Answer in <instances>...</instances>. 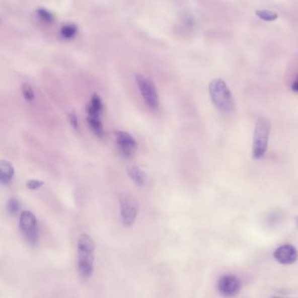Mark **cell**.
Here are the masks:
<instances>
[{"instance_id":"cell-1","label":"cell","mask_w":298,"mask_h":298,"mask_svg":"<svg viewBox=\"0 0 298 298\" xmlns=\"http://www.w3.org/2000/svg\"><path fill=\"white\" fill-rule=\"evenodd\" d=\"M209 95L214 106L222 113L232 112L235 109V100L228 84L224 80L215 78L209 84Z\"/></svg>"},{"instance_id":"cell-2","label":"cell","mask_w":298,"mask_h":298,"mask_svg":"<svg viewBox=\"0 0 298 298\" xmlns=\"http://www.w3.org/2000/svg\"><path fill=\"white\" fill-rule=\"evenodd\" d=\"M95 242L89 235L83 234L77 244L78 249V268L83 277H90L94 271L95 262Z\"/></svg>"},{"instance_id":"cell-3","label":"cell","mask_w":298,"mask_h":298,"mask_svg":"<svg viewBox=\"0 0 298 298\" xmlns=\"http://www.w3.org/2000/svg\"><path fill=\"white\" fill-rule=\"evenodd\" d=\"M270 123L265 117H259L255 123L253 136V156L256 159L264 156L268 149Z\"/></svg>"},{"instance_id":"cell-4","label":"cell","mask_w":298,"mask_h":298,"mask_svg":"<svg viewBox=\"0 0 298 298\" xmlns=\"http://www.w3.org/2000/svg\"><path fill=\"white\" fill-rule=\"evenodd\" d=\"M20 228L24 238L31 245H36L39 241V230L36 217L30 211H24L20 217Z\"/></svg>"},{"instance_id":"cell-5","label":"cell","mask_w":298,"mask_h":298,"mask_svg":"<svg viewBox=\"0 0 298 298\" xmlns=\"http://www.w3.org/2000/svg\"><path fill=\"white\" fill-rule=\"evenodd\" d=\"M121 218L124 227H130L136 220L138 205L134 196L129 193H124L120 199Z\"/></svg>"},{"instance_id":"cell-6","label":"cell","mask_w":298,"mask_h":298,"mask_svg":"<svg viewBox=\"0 0 298 298\" xmlns=\"http://www.w3.org/2000/svg\"><path fill=\"white\" fill-rule=\"evenodd\" d=\"M136 83L139 88L146 103L153 109H157L159 106V96L154 83L142 74L137 73L136 76Z\"/></svg>"},{"instance_id":"cell-7","label":"cell","mask_w":298,"mask_h":298,"mask_svg":"<svg viewBox=\"0 0 298 298\" xmlns=\"http://www.w3.org/2000/svg\"><path fill=\"white\" fill-rule=\"evenodd\" d=\"M217 287L220 295L226 297H233L238 295L242 288V282L236 275H222L218 281Z\"/></svg>"},{"instance_id":"cell-8","label":"cell","mask_w":298,"mask_h":298,"mask_svg":"<svg viewBox=\"0 0 298 298\" xmlns=\"http://www.w3.org/2000/svg\"><path fill=\"white\" fill-rule=\"evenodd\" d=\"M274 258L283 265H290L296 262L298 259V252L294 246L289 244L280 246L274 252Z\"/></svg>"},{"instance_id":"cell-9","label":"cell","mask_w":298,"mask_h":298,"mask_svg":"<svg viewBox=\"0 0 298 298\" xmlns=\"http://www.w3.org/2000/svg\"><path fill=\"white\" fill-rule=\"evenodd\" d=\"M116 142L121 152L125 156H130L132 151L136 145L135 138L130 134L125 131H117L116 133Z\"/></svg>"},{"instance_id":"cell-10","label":"cell","mask_w":298,"mask_h":298,"mask_svg":"<svg viewBox=\"0 0 298 298\" xmlns=\"http://www.w3.org/2000/svg\"><path fill=\"white\" fill-rule=\"evenodd\" d=\"M14 170L10 163L6 160L0 162V180L5 185H8L14 177Z\"/></svg>"},{"instance_id":"cell-11","label":"cell","mask_w":298,"mask_h":298,"mask_svg":"<svg viewBox=\"0 0 298 298\" xmlns=\"http://www.w3.org/2000/svg\"><path fill=\"white\" fill-rule=\"evenodd\" d=\"M128 174L133 182L137 186H142L144 185L146 180V175L144 172L138 166H133L128 169Z\"/></svg>"},{"instance_id":"cell-12","label":"cell","mask_w":298,"mask_h":298,"mask_svg":"<svg viewBox=\"0 0 298 298\" xmlns=\"http://www.w3.org/2000/svg\"><path fill=\"white\" fill-rule=\"evenodd\" d=\"M88 112L90 116H96L99 117V115L103 111V103L98 95L95 94L92 98L90 100V103L87 107Z\"/></svg>"},{"instance_id":"cell-13","label":"cell","mask_w":298,"mask_h":298,"mask_svg":"<svg viewBox=\"0 0 298 298\" xmlns=\"http://www.w3.org/2000/svg\"><path fill=\"white\" fill-rule=\"evenodd\" d=\"M88 121H89L90 127L93 129V130L95 131L96 135L99 136V137H103V126H102V123H101V121H100L99 117L89 116V117H88Z\"/></svg>"},{"instance_id":"cell-14","label":"cell","mask_w":298,"mask_h":298,"mask_svg":"<svg viewBox=\"0 0 298 298\" xmlns=\"http://www.w3.org/2000/svg\"><path fill=\"white\" fill-rule=\"evenodd\" d=\"M255 14L262 20L265 21H274L278 18V14L273 11L268 10H257Z\"/></svg>"},{"instance_id":"cell-15","label":"cell","mask_w":298,"mask_h":298,"mask_svg":"<svg viewBox=\"0 0 298 298\" xmlns=\"http://www.w3.org/2000/svg\"><path fill=\"white\" fill-rule=\"evenodd\" d=\"M77 32V26H74L73 24H66L64 25L61 29H60V33L63 37L65 38H72V37L76 35Z\"/></svg>"},{"instance_id":"cell-16","label":"cell","mask_w":298,"mask_h":298,"mask_svg":"<svg viewBox=\"0 0 298 298\" xmlns=\"http://www.w3.org/2000/svg\"><path fill=\"white\" fill-rule=\"evenodd\" d=\"M37 13H38L39 16L41 19H43L44 20H46L47 22H52L54 20L53 14L47 9H45V8H39L37 10Z\"/></svg>"},{"instance_id":"cell-17","label":"cell","mask_w":298,"mask_h":298,"mask_svg":"<svg viewBox=\"0 0 298 298\" xmlns=\"http://www.w3.org/2000/svg\"><path fill=\"white\" fill-rule=\"evenodd\" d=\"M7 209L12 215H15L20 210V204L18 200L16 199H11L7 204Z\"/></svg>"},{"instance_id":"cell-18","label":"cell","mask_w":298,"mask_h":298,"mask_svg":"<svg viewBox=\"0 0 298 298\" xmlns=\"http://www.w3.org/2000/svg\"><path fill=\"white\" fill-rule=\"evenodd\" d=\"M22 91H23V95L26 100H27V101L33 100L34 95H33V91L30 85L24 84L23 87H22Z\"/></svg>"},{"instance_id":"cell-19","label":"cell","mask_w":298,"mask_h":298,"mask_svg":"<svg viewBox=\"0 0 298 298\" xmlns=\"http://www.w3.org/2000/svg\"><path fill=\"white\" fill-rule=\"evenodd\" d=\"M44 185V182L38 180V179H32L27 181V186L28 188L31 190H35V189L40 188V186H42Z\"/></svg>"},{"instance_id":"cell-20","label":"cell","mask_w":298,"mask_h":298,"mask_svg":"<svg viewBox=\"0 0 298 298\" xmlns=\"http://www.w3.org/2000/svg\"><path fill=\"white\" fill-rule=\"evenodd\" d=\"M68 117H69L70 123L73 125V128L77 129L79 124H78V118H77V115L73 112H70Z\"/></svg>"},{"instance_id":"cell-21","label":"cell","mask_w":298,"mask_h":298,"mask_svg":"<svg viewBox=\"0 0 298 298\" xmlns=\"http://www.w3.org/2000/svg\"><path fill=\"white\" fill-rule=\"evenodd\" d=\"M291 90H293L294 92L298 93V79L295 80V82L292 84Z\"/></svg>"},{"instance_id":"cell-22","label":"cell","mask_w":298,"mask_h":298,"mask_svg":"<svg viewBox=\"0 0 298 298\" xmlns=\"http://www.w3.org/2000/svg\"><path fill=\"white\" fill-rule=\"evenodd\" d=\"M295 222H296V225H297L298 227V217H296V218H295Z\"/></svg>"},{"instance_id":"cell-23","label":"cell","mask_w":298,"mask_h":298,"mask_svg":"<svg viewBox=\"0 0 298 298\" xmlns=\"http://www.w3.org/2000/svg\"><path fill=\"white\" fill-rule=\"evenodd\" d=\"M274 298H281V297H274Z\"/></svg>"}]
</instances>
